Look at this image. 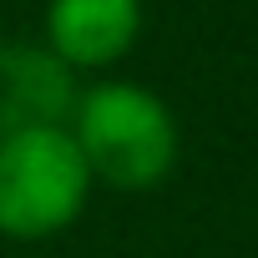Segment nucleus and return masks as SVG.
<instances>
[{
    "label": "nucleus",
    "mask_w": 258,
    "mask_h": 258,
    "mask_svg": "<svg viewBox=\"0 0 258 258\" xmlns=\"http://www.w3.org/2000/svg\"><path fill=\"white\" fill-rule=\"evenodd\" d=\"M142 36V0H51L46 46L61 66L101 71L116 66Z\"/></svg>",
    "instance_id": "nucleus-3"
},
{
    "label": "nucleus",
    "mask_w": 258,
    "mask_h": 258,
    "mask_svg": "<svg viewBox=\"0 0 258 258\" xmlns=\"http://www.w3.org/2000/svg\"><path fill=\"white\" fill-rule=\"evenodd\" d=\"M91 167L71 137V126H21L0 137V238L46 243L66 233L86 198Z\"/></svg>",
    "instance_id": "nucleus-2"
},
{
    "label": "nucleus",
    "mask_w": 258,
    "mask_h": 258,
    "mask_svg": "<svg viewBox=\"0 0 258 258\" xmlns=\"http://www.w3.org/2000/svg\"><path fill=\"white\" fill-rule=\"evenodd\" d=\"M71 137L96 182L116 192H147L177 162V116L137 81H96L76 96Z\"/></svg>",
    "instance_id": "nucleus-1"
}]
</instances>
